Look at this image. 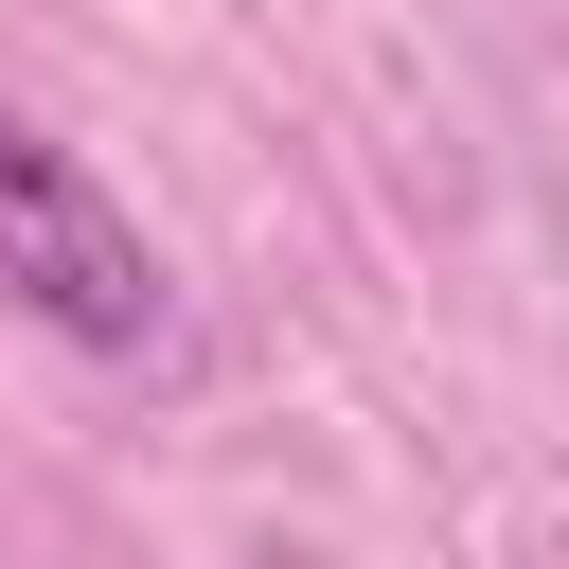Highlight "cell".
<instances>
[{
    "instance_id": "obj_2",
    "label": "cell",
    "mask_w": 569,
    "mask_h": 569,
    "mask_svg": "<svg viewBox=\"0 0 569 569\" xmlns=\"http://www.w3.org/2000/svg\"><path fill=\"white\" fill-rule=\"evenodd\" d=\"M267 569H320V551H267Z\"/></svg>"
},
{
    "instance_id": "obj_1",
    "label": "cell",
    "mask_w": 569,
    "mask_h": 569,
    "mask_svg": "<svg viewBox=\"0 0 569 569\" xmlns=\"http://www.w3.org/2000/svg\"><path fill=\"white\" fill-rule=\"evenodd\" d=\"M0 302H36L71 356H160L178 338V284H160L142 213L18 107H0Z\"/></svg>"
}]
</instances>
